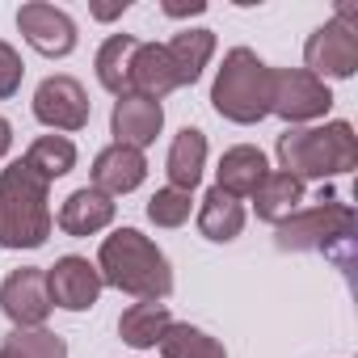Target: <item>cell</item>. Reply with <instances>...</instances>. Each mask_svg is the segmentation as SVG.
Listing matches in <instances>:
<instances>
[{
	"label": "cell",
	"instance_id": "6da1fadb",
	"mask_svg": "<svg viewBox=\"0 0 358 358\" xmlns=\"http://www.w3.org/2000/svg\"><path fill=\"white\" fill-rule=\"evenodd\" d=\"M97 274L106 287L135 295V299H169L173 295V266L164 257V249L143 236L139 228H118L101 241L97 249Z\"/></svg>",
	"mask_w": 358,
	"mask_h": 358
},
{
	"label": "cell",
	"instance_id": "7a4b0ae2",
	"mask_svg": "<svg viewBox=\"0 0 358 358\" xmlns=\"http://www.w3.org/2000/svg\"><path fill=\"white\" fill-rule=\"evenodd\" d=\"M274 152L278 169L291 173L295 182H324L358 164V135L345 118H333L324 127H287Z\"/></svg>",
	"mask_w": 358,
	"mask_h": 358
},
{
	"label": "cell",
	"instance_id": "3957f363",
	"mask_svg": "<svg viewBox=\"0 0 358 358\" xmlns=\"http://www.w3.org/2000/svg\"><path fill=\"white\" fill-rule=\"evenodd\" d=\"M51 186L26 160H13L0 169V245L22 253V249H43L51 236Z\"/></svg>",
	"mask_w": 358,
	"mask_h": 358
},
{
	"label": "cell",
	"instance_id": "277c9868",
	"mask_svg": "<svg viewBox=\"0 0 358 358\" xmlns=\"http://www.w3.org/2000/svg\"><path fill=\"white\" fill-rule=\"evenodd\" d=\"M274 245L282 253H324L337 257V266H350L354 207L341 199H316V207H303L274 228Z\"/></svg>",
	"mask_w": 358,
	"mask_h": 358
},
{
	"label": "cell",
	"instance_id": "5b68a950",
	"mask_svg": "<svg viewBox=\"0 0 358 358\" xmlns=\"http://www.w3.org/2000/svg\"><path fill=\"white\" fill-rule=\"evenodd\" d=\"M211 106L236 127H257L270 114V64H262L249 47H232L215 72Z\"/></svg>",
	"mask_w": 358,
	"mask_h": 358
},
{
	"label": "cell",
	"instance_id": "8992f818",
	"mask_svg": "<svg viewBox=\"0 0 358 358\" xmlns=\"http://www.w3.org/2000/svg\"><path fill=\"white\" fill-rule=\"evenodd\" d=\"M303 64L320 80H350L358 72V22L354 5H337L333 22L316 26L303 43Z\"/></svg>",
	"mask_w": 358,
	"mask_h": 358
},
{
	"label": "cell",
	"instance_id": "52a82bcc",
	"mask_svg": "<svg viewBox=\"0 0 358 358\" xmlns=\"http://www.w3.org/2000/svg\"><path fill=\"white\" fill-rule=\"evenodd\" d=\"M333 110V89L308 68H270V114L287 127H308Z\"/></svg>",
	"mask_w": 358,
	"mask_h": 358
},
{
	"label": "cell",
	"instance_id": "ba28073f",
	"mask_svg": "<svg viewBox=\"0 0 358 358\" xmlns=\"http://www.w3.org/2000/svg\"><path fill=\"white\" fill-rule=\"evenodd\" d=\"M34 118L51 131H85L93 118V101L76 76H47L34 89Z\"/></svg>",
	"mask_w": 358,
	"mask_h": 358
},
{
	"label": "cell",
	"instance_id": "9c48e42d",
	"mask_svg": "<svg viewBox=\"0 0 358 358\" xmlns=\"http://www.w3.org/2000/svg\"><path fill=\"white\" fill-rule=\"evenodd\" d=\"M0 308L13 320V329H43L51 316V291L43 266H22L0 282Z\"/></svg>",
	"mask_w": 358,
	"mask_h": 358
},
{
	"label": "cell",
	"instance_id": "30bf717a",
	"mask_svg": "<svg viewBox=\"0 0 358 358\" xmlns=\"http://www.w3.org/2000/svg\"><path fill=\"white\" fill-rule=\"evenodd\" d=\"M17 30L47 59H64L76 51V22L64 9L47 5V0H30V5L17 9Z\"/></svg>",
	"mask_w": 358,
	"mask_h": 358
},
{
	"label": "cell",
	"instance_id": "8fae6325",
	"mask_svg": "<svg viewBox=\"0 0 358 358\" xmlns=\"http://www.w3.org/2000/svg\"><path fill=\"white\" fill-rule=\"evenodd\" d=\"M101 274L89 257H59L55 266H47V291H51V308H64V312H89L97 299H101Z\"/></svg>",
	"mask_w": 358,
	"mask_h": 358
},
{
	"label": "cell",
	"instance_id": "7c38bea8",
	"mask_svg": "<svg viewBox=\"0 0 358 358\" xmlns=\"http://www.w3.org/2000/svg\"><path fill=\"white\" fill-rule=\"evenodd\" d=\"M93 190L118 199V194H131L143 186V177H148V156L139 148H127V143H110L93 156Z\"/></svg>",
	"mask_w": 358,
	"mask_h": 358
},
{
	"label": "cell",
	"instance_id": "4fadbf2b",
	"mask_svg": "<svg viewBox=\"0 0 358 358\" xmlns=\"http://www.w3.org/2000/svg\"><path fill=\"white\" fill-rule=\"evenodd\" d=\"M160 127H164V106L160 101H148V97L127 93L110 110V135H114V143H127V148H139L143 152L148 143H156Z\"/></svg>",
	"mask_w": 358,
	"mask_h": 358
},
{
	"label": "cell",
	"instance_id": "5bb4252c",
	"mask_svg": "<svg viewBox=\"0 0 358 358\" xmlns=\"http://www.w3.org/2000/svg\"><path fill=\"white\" fill-rule=\"evenodd\" d=\"M114 215H118V203L110 194H101L93 186H80V190H72L64 199L55 224H59L64 236H97V232H106L114 224Z\"/></svg>",
	"mask_w": 358,
	"mask_h": 358
},
{
	"label": "cell",
	"instance_id": "9a60e30c",
	"mask_svg": "<svg viewBox=\"0 0 358 358\" xmlns=\"http://www.w3.org/2000/svg\"><path fill=\"white\" fill-rule=\"evenodd\" d=\"M266 173H270L266 152L253 148V143H236V148H228V152L220 156L215 186H220L224 194H232L236 203H245V199H253V190L266 182Z\"/></svg>",
	"mask_w": 358,
	"mask_h": 358
},
{
	"label": "cell",
	"instance_id": "2e32d148",
	"mask_svg": "<svg viewBox=\"0 0 358 358\" xmlns=\"http://www.w3.org/2000/svg\"><path fill=\"white\" fill-rule=\"evenodd\" d=\"M177 89V72L169 64V51L164 43H139L135 55H131V72H127V93L135 97H148V101H160Z\"/></svg>",
	"mask_w": 358,
	"mask_h": 358
},
{
	"label": "cell",
	"instance_id": "e0dca14e",
	"mask_svg": "<svg viewBox=\"0 0 358 358\" xmlns=\"http://www.w3.org/2000/svg\"><path fill=\"white\" fill-rule=\"evenodd\" d=\"M203 169H207V135L199 127H182L169 143V156H164L169 186L194 194V186L203 182Z\"/></svg>",
	"mask_w": 358,
	"mask_h": 358
},
{
	"label": "cell",
	"instance_id": "ac0fdd59",
	"mask_svg": "<svg viewBox=\"0 0 358 358\" xmlns=\"http://www.w3.org/2000/svg\"><path fill=\"white\" fill-rule=\"evenodd\" d=\"M164 51H169L173 72H177V89L199 85V76L207 72V64L215 55V30H203V26L199 30H177L164 43Z\"/></svg>",
	"mask_w": 358,
	"mask_h": 358
},
{
	"label": "cell",
	"instance_id": "d6986e66",
	"mask_svg": "<svg viewBox=\"0 0 358 358\" xmlns=\"http://www.w3.org/2000/svg\"><path fill=\"white\" fill-rule=\"evenodd\" d=\"M299 203H303V182H295V177L282 173V169H270L266 182L253 190V211H257V220H262V224H274V228H278L287 215H295Z\"/></svg>",
	"mask_w": 358,
	"mask_h": 358
},
{
	"label": "cell",
	"instance_id": "ffe728a7",
	"mask_svg": "<svg viewBox=\"0 0 358 358\" xmlns=\"http://www.w3.org/2000/svg\"><path fill=\"white\" fill-rule=\"evenodd\" d=\"M199 232H203L207 241H215V245L236 241V236L245 232V207H241L232 194H224L220 186H211V190L203 194V203H199Z\"/></svg>",
	"mask_w": 358,
	"mask_h": 358
},
{
	"label": "cell",
	"instance_id": "44dd1931",
	"mask_svg": "<svg viewBox=\"0 0 358 358\" xmlns=\"http://www.w3.org/2000/svg\"><path fill=\"white\" fill-rule=\"evenodd\" d=\"M173 324V312L156 299H139L118 316V337L131 350H156V341L164 337V329Z\"/></svg>",
	"mask_w": 358,
	"mask_h": 358
},
{
	"label": "cell",
	"instance_id": "7402d4cb",
	"mask_svg": "<svg viewBox=\"0 0 358 358\" xmlns=\"http://www.w3.org/2000/svg\"><path fill=\"white\" fill-rule=\"evenodd\" d=\"M26 169H34L43 182L51 186L55 177H68L76 169V143L68 135H38L30 148H26Z\"/></svg>",
	"mask_w": 358,
	"mask_h": 358
},
{
	"label": "cell",
	"instance_id": "603a6c76",
	"mask_svg": "<svg viewBox=\"0 0 358 358\" xmlns=\"http://www.w3.org/2000/svg\"><path fill=\"white\" fill-rule=\"evenodd\" d=\"M156 350H160V358H228V350H224L220 337H211L199 324H177V320L164 329V337L156 341Z\"/></svg>",
	"mask_w": 358,
	"mask_h": 358
},
{
	"label": "cell",
	"instance_id": "cb8c5ba5",
	"mask_svg": "<svg viewBox=\"0 0 358 358\" xmlns=\"http://www.w3.org/2000/svg\"><path fill=\"white\" fill-rule=\"evenodd\" d=\"M139 38L135 34H110L101 47H97V80L106 93L114 97H127V72H131V55H135Z\"/></svg>",
	"mask_w": 358,
	"mask_h": 358
},
{
	"label": "cell",
	"instance_id": "d4e9b609",
	"mask_svg": "<svg viewBox=\"0 0 358 358\" xmlns=\"http://www.w3.org/2000/svg\"><path fill=\"white\" fill-rule=\"evenodd\" d=\"M0 350L9 358H68V341L51 329H13Z\"/></svg>",
	"mask_w": 358,
	"mask_h": 358
},
{
	"label": "cell",
	"instance_id": "484cf974",
	"mask_svg": "<svg viewBox=\"0 0 358 358\" xmlns=\"http://www.w3.org/2000/svg\"><path fill=\"white\" fill-rule=\"evenodd\" d=\"M190 211H194V199L186 190H173V186H164L148 199V220L156 228H182L190 220Z\"/></svg>",
	"mask_w": 358,
	"mask_h": 358
},
{
	"label": "cell",
	"instance_id": "4316f807",
	"mask_svg": "<svg viewBox=\"0 0 358 358\" xmlns=\"http://www.w3.org/2000/svg\"><path fill=\"white\" fill-rule=\"evenodd\" d=\"M22 76H26V64H22V55L0 38V101L5 97H13L17 89H22Z\"/></svg>",
	"mask_w": 358,
	"mask_h": 358
},
{
	"label": "cell",
	"instance_id": "83f0119b",
	"mask_svg": "<svg viewBox=\"0 0 358 358\" xmlns=\"http://www.w3.org/2000/svg\"><path fill=\"white\" fill-rule=\"evenodd\" d=\"M131 9V0H118V5H93V17L97 22H110V17H118V13H127Z\"/></svg>",
	"mask_w": 358,
	"mask_h": 358
},
{
	"label": "cell",
	"instance_id": "f1b7e54d",
	"mask_svg": "<svg viewBox=\"0 0 358 358\" xmlns=\"http://www.w3.org/2000/svg\"><path fill=\"white\" fill-rule=\"evenodd\" d=\"M203 0H190V5H164V17H186V13H203Z\"/></svg>",
	"mask_w": 358,
	"mask_h": 358
},
{
	"label": "cell",
	"instance_id": "f546056e",
	"mask_svg": "<svg viewBox=\"0 0 358 358\" xmlns=\"http://www.w3.org/2000/svg\"><path fill=\"white\" fill-rule=\"evenodd\" d=\"M13 148V127H9V118L5 114H0V156H5Z\"/></svg>",
	"mask_w": 358,
	"mask_h": 358
},
{
	"label": "cell",
	"instance_id": "4dcf8cb0",
	"mask_svg": "<svg viewBox=\"0 0 358 358\" xmlns=\"http://www.w3.org/2000/svg\"><path fill=\"white\" fill-rule=\"evenodd\" d=\"M0 358H9V354H5V350H0Z\"/></svg>",
	"mask_w": 358,
	"mask_h": 358
}]
</instances>
